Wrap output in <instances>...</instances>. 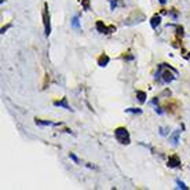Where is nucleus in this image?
Masks as SVG:
<instances>
[{"instance_id": "obj_23", "label": "nucleus", "mask_w": 190, "mask_h": 190, "mask_svg": "<svg viewBox=\"0 0 190 190\" xmlns=\"http://www.w3.org/2000/svg\"><path fill=\"white\" fill-rule=\"evenodd\" d=\"M158 1H160V4H165V3H167V0H158Z\"/></svg>"}, {"instance_id": "obj_15", "label": "nucleus", "mask_w": 190, "mask_h": 190, "mask_svg": "<svg viewBox=\"0 0 190 190\" xmlns=\"http://www.w3.org/2000/svg\"><path fill=\"white\" fill-rule=\"evenodd\" d=\"M176 185H178V187H179V189H183V190H187V189H189V187H187L186 185H185L182 180H179V179H176Z\"/></svg>"}, {"instance_id": "obj_13", "label": "nucleus", "mask_w": 190, "mask_h": 190, "mask_svg": "<svg viewBox=\"0 0 190 190\" xmlns=\"http://www.w3.org/2000/svg\"><path fill=\"white\" fill-rule=\"evenodd\" d=\"M127 113H134V115H142V109L139 108H128L126 109Z\"/></svg>"}, {"instance_id": "obj_8", "label": "nucleus", "mask_w": 190, "mask_h": 190, "mask_svg": "<svg viewBox=\"0 0 190 190\" xmlns=\"http://www.w3.org/2000/svg\"><path fill=\"white\" fill-rule=\"evenodd\" d=\"M179 135H180V129H175V131L172 132V135L169 136V140H171V143L174 145V146H176V145L179 143Z\"/></svg>"}, {"instance_id": "obj_21", "label": "nucleus", "mask_w": 190, "mask_h": 190, "mask_svg": "<svg viewBox=\"0 0 190 190\" xmlns=\"http://www.w3.org/2000/svg\"><path fill=\"white\" fill-rule=\"evenodd\" d=\"M157 102H158V98H153V101H152V104L157 106Z\"/></svg>"}, {"instance_id": "obj_7", "label": "nucleus", "mask_w": 190, "mask_h": 190, "mask_svg": "<svg viewBox=\"0 0 190 190\" xmlns=\"http://www.w3.org/2000/svg\"><path fill=\"white\" fill-rule=\"evenodd\" d=\"M109 62H110V58H109L106 54H101L99 58H98V65H99L101 68H105V66H108Z\"/></svg>"}, {"instance_id": "obj_22", "label": "nucleus", "mask_w": 190, "mask_h": 190, "mask_svg": "<svg viewBox=\"0 0 190 190\" xmlns=\"http://www.w3.org/2000/svg\"><path fill=\"white\" fill-rule=\"evenodd\" d=\"M10 26H11V25H7V26H4V28H1V33H4V32H6V30H7V29L10 28Z\"/></svg>"}, {"instance_id": "obj_20", "label": "nucleus", "mask_w": 190, "mask_h": 190, "mask_svg": "<svg viewBox=\"0 0 190 190\" xmlns=\"http://www.w3.org/2000/svg\"><path fill=\"white\" fill-rule=\"evenodd\" d=\"M171 15H172V18H174V19L178 18V14H176L175 11H171Z\"/></svg>"}, {"instance_id": "obj_12", "label": "nucleus", "mask_w": 190, "mask_h": 190, "mask_svg": "<svg viewBox=\"0 0 190 190\" xmlns=\"http://www.w3.org/2000/svg\"><path fill=\"white\" fill-rule=\"evenodd\" d=\"M136 98L140 104H145L146 102V92L145 91H136Z\"/></svg>"}, {"instance_id": "obj_3", "label": "nucleus", "mask_w": 190, "mask_h": 190, "mask_svg": "<svg viewBox=\"0 0 190 190\" xmlns=\"http://www.w3.org/2000/svg\"><path fill=\"white\" fill-rule=\"evenodd\" d=\"M43 24H44L46 36L48 37L51 35V18H50V11H48V4L47 3H44V8H43Z\"/></svg>"}, {"instance_id": "obj_5", "label": "nucleus", "mask_w": 190, "mask_h": 190, "mask_svg": "<svg viewBox=\"0 0 190 190\" xmlns=\"http://www.w3.org/2000/svg\"><path fill=\"white\" fill-rule=\"evenodd\" d=\"M169 168H179L180 167V158L176 156V154H172L168 158V164H167Z\"/></svg>"}, {"instance_id": "obj_19", "label": "nucleus", "mask_w": 190, "mask_h": 190, "mask_svg": "<svg viewBox=\"0 0 190 190\" xmlns=\"http://www.w3.org/2000/svg\"><path fill=\"white\" fill-rule=\"evenodd\" d=\"M154 110H156V113H158V115H163V109H161V108L156 106V109H154Z\"/></svg>"}, {"instance_id": "obj_6", "label": "nucleus", "mask_w": 190, "mask_h": 190, "mask_svg": "<svg viewBox=\"0 0 190 190\" xmlns=\"http://www.w3.org/2000/svg\"><path fill=\"white\" fill-rule=\"evenodd\" d=\"M54 106H59V108H64V109H66V110L73 112V109L70 108V106H69V104H68V98H66V97L61 98L59 101H54Z\"/></svg>"}, {"instance_id": "obj_11", "label": "nucleus", "mask_w": 190, "mask_h": 190, "mask_svg": "<svg viewBox=\"0 0 190 190\" xmlns=\"http://www.w3.org/2000/svg\"><path fill=\"white\" fill-rule=\"evenodd\" d=\"M72 28L76 29V30H80L81 26H80V22H79V15H75L72 18Z\"/></svg>"}, {"instance_id": "obj_9", "label": "nucleus", "mask_w": 190, "mask_h": 190, "mask_svg": "<svg viewBox=\"0 0 190 190\" xmlns=\"http://www.w3.org/2000/svg\"><path fill=\"white\" fill-rule=\"evenodd\" d=\"M160 22H161V15L156 14V15H153L150 19V26L153 29H157V26L160 25Z\"/></svg>"}, {"instance_id": "obj_18", "label": "nucleus", "mask_w": 190, "mask_h": 190, "mask_svg": "<svg viewBox=\"0 0 190 190\" xmlns=\"http://www.w3.org/2000/svg\"><path fill=\"white\" fill-rule=\"evenodd\" d=\"M158 131H160V134H161L163 136H165V135H167V134H168V132H167L168 129H167V128H164V127H160V128H158Z\"/></svg>"}, {"instance_id": "obj_1", "label": "nucleus", "mask_w": 190, "mask_h": 190, "mask_svg": "<svg viewBox=\"0 0 190 190\" xmlns=\"http://www.w3.org/2000/svg\"><path fill=\"white\" fill-rule=\"evenodd\" d=\"M176 77H178V70H176V69L169 66L168 64L158 65L157 73H156V80H160V81L165 83V84H169V83H172Z\"/></svg>"}, {"instance_id": "obj_4", "label": "nucleus", "mask_w": 190, "mask_h": 190, "mask_svg": "<svg viewBox=\"0 0 190 190\" xmlns=\"http://www.w3.org/2000/svg\"><path fill=\"white\" fill-rule=\"evenodd\" d=\"M95 28H97V30L99 33H104V35H110V33L116 32V26H108L105 25L104 21H97V24H95Z\"/></svg>"}, {"instance_id": "obj_14", "label": "nucleus", "mask_w": 190, "mask_h": 190, "mask_svg": "<svg viewBox=\"0 0 190 190\" xmlns=\"http://www.w3.org/2000/svg\"><path fill=\"white\" fill-rule=\"evenodd\" d=\"M81 7L86 11L90 10V0H81Z\"/></svg>"}, {"instance_id": "obj_16", "label": "nucleus", "mask_w": 190, "mask_h": 190, "mask_svg": "<svg viewBox=\"0 0 190 190\" xmlns=\"http://www.w3.org/2000/svg\"><path fill=\"white\" fill-rule=\"evenodd\" d=\"M69 158H70V160H73V161H75L76 164H79V163H80L79 157H77V156H76L75 153H69Z\"/></svg>"}, {"instance_id": "obj_10", "label": "nucleus", "mask_w": 190, "mask_h": 190, "mask_svg": "<svg viewBox=\"0 0 190 190\" xmlns=\"http://www.w3.org/2000/svg\"><path fill=\"white\" fill-rule=\"evenodd\" d=\"M37 126H61V123H52V121H43L40 118H36L35 120Z\"/></svg>"}, {"instance_id": "obj_2", "label": "nucleus", "mask_w": 190, "mask_h": 190, "mask_svg": "<svg viewBox=\"0 0 190 190\" xmlns=\"http://www.w3.org/2000/svg\"><path fill=\"white\" fill-rule=\"evenodd\" d=\"M115 136L118 143L121 145H129L131 143V138H129V132L126 127H117L115 129Z\"/></svg>"}, {"instance_id": "obj_17", "label": "nucleus", "mask_w": 190, "mask_h": 190, "mask_svg": "<svg viewBox=\"0 0 190 190\" xmlns=\"http://www.w3.org/2000/svg\"><path fill=\"white\" fill-rule=\"evenodd\" d=\"M109 3H110V10L115 11L116 7H117V4H118V0H109Z\"/></svg>"}]
</instances>
